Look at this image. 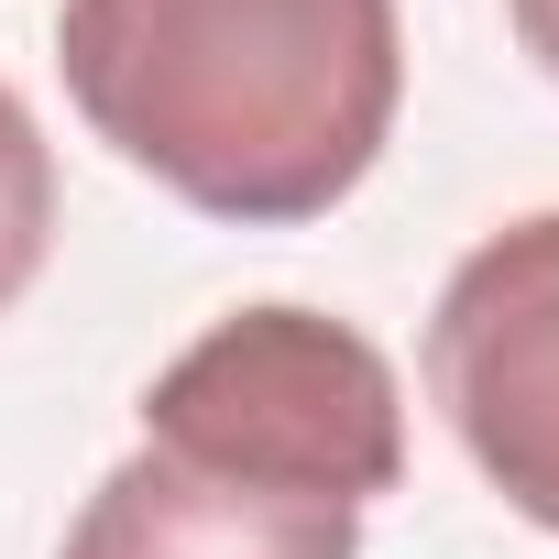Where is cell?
Listing matches in <instances>:
<instances>
[{
  "label": "cell",
  "instance_id": "277c9868",
  "mask_svg": "<svg viewBox=\"0 0 559 559\" xmlns=\"http://www.w3.org/2000/svg\"><path fill=\"white\" fill-rule=\"evenodd\" d=\"M56 559H362V515L143 439L88 483Z\"/></svg>",
  "mask_w": 559,
  "mask_h": 559
},
{
  "label": "cell",
  "instance_id": "3957f363",
  "mask_svg": "<svg viewBox=\"0 0 559 559\" xmlns=\"http://www.w3.org/2000/svg\"><path fill=\"white\" fill-rule=\"evenodd\" d=\"M428 395L472 472L559 537V209L483 230L428 308Z\"/></svg>",
  "mask_w": 559,
  "mask_h": 559
},
{
  "label": "cell",
  "instance_id": "5b68a950",
  "mask_svg": "<svg viewBox=\"0 0 559 559\" xmlns=\"http://www.w3.org/2000/svg\"><path fill=\"white\" fill-rule=\"evenodd\" d=\"M45 252H56V143L23 110V88L0 78V308H23Z\"/></svg>",
  "mask_w": 559,
  "mask_h": 559
},
{
  "label": "cell",
  "instance_id": "7a4b0ae2",
  "mask_svg": "<svg viewBox=\"0 0 559 559\" xmlns=\"http://www.w3.org/2000/svg\"><path fill=\"white\" fill-rule=\"evenodd\" d=\"M143 439L362 515L406 472V384L352 319L263 297L209 319L143 384Z\"/></svg>",
  "mask_w": 559,
  "mask_h": 559
},
{
  "label": "cell",
  "instance_id": "6da1fadb",
  "mask_svg": "<svg viewBox=\"0 0 559 559\" xmlns=\"http://www.w3.org/2000/svg\"><path fill=\"white\" fill-rule=\"evenodd\" d=\"M56 67L78 121L230 230L330 219L406 99L395 0H67Z\"/></svg>",
  "mask_w": 559,
  "mask_h": 559
},
{
  "label": "cell",
  "instance_id": "8992f818",
  "mask_svg": "<svg viewBox=\"0 0 559 559\" xmlns=\"http://www.w3.org/2000/svg\"><path fill=\"white\" fill-rule=\"evenodd\" d=\"M504 23H515V45L559 78V0H504Z\"/></svg>",
  "mask_w": 559,
  "mask_h": 559
}]
</instances>
